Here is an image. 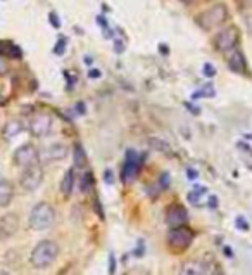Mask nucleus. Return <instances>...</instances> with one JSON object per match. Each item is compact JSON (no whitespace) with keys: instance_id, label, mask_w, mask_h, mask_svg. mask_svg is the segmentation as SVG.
Returning a JSON list of instances; mask_svg holds the SVG:
<instances>
[{"instance_id":"1","label":"nucleus","mask_w":252,"mask_h":275,"mask_svg":"<svg viewBox=\"0 0 252 275\" xmlns=\"http://www.w3.org/2000/svg\"><path fill=\"white\" fill-rule=\"evenodd\" d=\"M59 256V246L57 242L54 241H40L38 244L35 246V249L31 251L30 256V263L35 268H48Z\"/></svg>"},{"instance_id":"2","label":"nucleus","mask_w":252,"mask_h":275,"mask_svg":"<svg viewBox=\"0 0 252 275\" xmlns=\"http://www.w3.org/2000/svg\"><path fill=\"white\" fill-rule=\"evenodd\" d=\"M30 227L33 230H47L54 225L55 211L48 203H38L30 213Z\"/></svg>"},{"instance_id":"3","label":"nucleus","mask_w":252,"mask_h":275,"mask_svg":"<svg viewBox=\"0 0 252 275\" xmlns=\"http://www.w3.org/2000/svg\"><path fill=\"white\" fill-rule=\"evenodd\" d=\"M226 19H228V9H226V6H223V4H218V6H213L202 12L197 18V23L199 26L204 28V30H213V28L221 26Z\"/></svg>"},{"instance_id":"4","label":"nucleus","mask_w":252,"mask_h":275,"mask_svg":"<svg viewBox=\"0 0 252 275\" xmlns=\"http://www.w3.org/2000/svg\"><path fill=\"white\" fill-rule=\"evenodd\" d=\"M240 40V33H238L237 26H226L223 30H219L216 36H214V47L221 54H230L231 50H235Z\"/></svg>"},{"instance_id":"5","label":"nucleus","mask_w":252,"mask_h":275,"mask_svg":"<svg viewBox=\"0 0 252 275\" xmlns=\"http://www.w3.org/2000/svg\"><path fill=\"white\" fill-rule=\"evenodd\" d=\"M42 182H43V168L38 163L24 168L21 177H19V184H21L23 191L26 192H35L42 185Z\"/></svg>"},{"instance_id":"6","label":"nucleus","mask_w":252,"mask_h":275,"mask_svg":"<svg viewBox=\"0 0 252 275\" xmlns=\"http://www.w3.org/2000/svg\"><path fill=\"white\" fill-rule=\"evenodd\" d=\"M194 241V232L188 227H176L169 230L168 236V244L171 246L174 251H183V249L188 248Z\"/></svg>"},{"instance_id":"7","label":"nucleus","mask_w":252,"mask_h":275,"mask_svg":"<svg viewBox=\"0 0 252 275\" xmlns=\"http://www.w3.org/2000/svg\"><path fill=\"white\" fill-rule=\"evenodd\" d=\"M14 163L21 168H28L31 164H36L40 159V154H38V149L35 147L33 144H24L21 147L16 149L14 156H12Z\"/></svg>"},{"instance_id":"8","label":"nucleus","mask_w":252,"mask_h":275,"mask_svg":"<svg viewBox=\"0 0 252 275\" xmlns=\"http://www.w3.org/2000/svg\"><path fill=\"white\" fill-rule=\"evenodd\" d=\"M52 125H54V120H52L50 115L36 113L33 118L30 120V132L35 137H45L52 132Z\"/></svg>"},{"instance_id":"9","label":"nucleus","mask_w":252,"mask_h":275,"mask_svg":"<svg viewBox=\"0 0 252 275\" xmlns=\"http://www.w3.org/2000/svg\"><path fill=\"white\" fill-rule=\"evenodd\" d=\"M40 157L47 163H54V161H60L68 156V145L62 144V142H55V144H50L43 149L42 152H38Z\"/></svg>"},{"instance_id":"10","label":"nucleus","mask_w":252,"mask_h":275,"mask_svg":"<svg viewBox=\"0 0 252 275\" xmlns=\"http://www.w3.org/2000/svg\"><path fill=\"white\" fill-rule=\"evenodd\" d=\"M19 229V216L16 213H7L0 216V239H9Z\"/></svg>"},{"instance_id":"11","label":"nucleus","mask_w":252,"mask_h":275,"mask_svg":"<svg viewBox=\"0 0 252 275\" xmlns=\"http://www.w3.org/2000/svg\"><path fill=\"white\" fill-rule=\"evenodd\" d=\"M186 218V209L183 206H171V208L168 209V213H166V222H168V225L171 229H176V227H183Z\"/></svg>"},{"instance_id":"12","label":"nucleus","mask_w":252,"mask_h":275,"mask_svg":"<svg viewBox=\"0 0 252 275\" xmlns=\"http://www.w3.org/2000/svg\"><path fill=\"white\" fill-rule=\"evenodd\" d=\"M228 66L231 71L235 73H245L247 70V63H245V58H243V54L238 48H235V50L230 52L228 56Z\"/></svg>"},{"instance_id":"13","label":"nucleus","mask_w":252,"mask_h":275,"mask_svg":"<svg viewBox=\"0 0 252 275\" xmlns=\"http://www.w3.org/2000/svg\"><path fill=\"white\" fill-rule=\"evenodd\" d=\"M14 197V187L9 180L0 179V208H7Z\"/></svg>"},{"instance_id":"14","label":"nucleus","mask_w":252,"mask_h":275,"mask_svg":"<svg viewBox=\"0 0 252 275\" xmlns=\"http://www.w3.org/2000/svg\"><path fill=\"white\" fill-rule=\"evenodd\" d=\"M138 172V157L135 154V151H130L128 152V161L124 164V170H123V179L128 182V180H133L135 179Z\"/></svg>"},{"instance_id":"15","label":"nucleus","mask_w":252,"mask_h":275,"mask_svg":"<svg viewBox=\"0 0 252 275\" xmlns=\"http://www.w3.org/2000/svg\"><path fill=\"white\" fill-rule=\"evenodd\" d=\"M75 180H76V175H75V170H68L64 173L62 180H60V192H62L64 197H69L75 191Z\"/></svg>"},{"instance_id":"16","label":"nucleus","mask_w":252,"mask_h":275,"mask_svg":"<svg viewBox=\"0 0 252 275\" xmlns=\"http://www.w3.org/2000/svg\"><path fill=\"white\" fill-rule=\"evenodd\" d=\"M23 123L19 120H11V121H7L6 123V127H4V139H7V140H11V139H14V137H18L19 133L23 132Z\"/></svg>"},{"instance_id":"17","label":"nucleus","mask_w":252,"mask_h":275,"mask_svg":"<svg viewBox=\"0 0 252 275\" xmlns=\"http://www.w3.org/2000/svg\"><path fill=\"white\" fill-rule=\"evenodd\" d=\"M180 275H204V268H202V263L195 260H190L183 263L180 270Z\"/></svg>"},{"instance_id":"18","label":"nucleus","mask_w":252,"mask_h":275,"mask_svg":"<svg viewBox=\"0 0 252 275\" xmlns=\"http://www.w3.org/2000/svg\"><path fill=\"white\" fill-rule=\"evenodd\" d=\"M75 167L76 168H85L87 167V154H85L83 147L80 144L75 145Z\"/></svg>"},{"instance_id":"19","label":"nucleus","mask_w":252,"mask_h":275,"mask_svg":"<svg viewBox=\"0 0 252 275\" xmlns=\"http://www.w3.org/2000/svg\"><path fill=\"white\" fill-rule=\"evenodd\" d=\"M150 144L154 145L156 149H159V151H162V152H166V154H169V147H168V144H164L162 140H159V139H150Z\"/></svg>"},{"instance_id":"20","label":"nucleus","mask_w":252,"mask_h":275,"mask_svg":"<svg viewBox=\"0 0 252 275\" xmlns=\"http://www.w3.org/2000/svg\"><path fill=\"white\" fill-rule=\"evenodd\" d=\"M90 187H92V175L90 173H85L83 180H81V192H88Z\"/></svg>"},{"instance_id":"21","label":"nucleus","mask_w":252,"mask_h":275,"mask_svg":"<svg viewBox=\"0 0 252 275\" xmlns=\"http://www.w3.org/2000/svg\"><path fill=\"white\" fill-rule=\"evenodd\" d=\"M204 75L207 78H213L214 75H216V70H214V66H211V64H206L204 66Z\"/></svg>"},{"instance_id":"22","label":"nucleus","mask_w":252,"mask_h":275,"mask_svg":"<svg viewBox=\"0 0 252 275\" xmlns=\"http://www.w3.org/2000/svg\"><path fill=\"white\" fill-rule=\"evenodd\" d=\"M59 275H75V265H69V266H66V268L62 270Z\"/></svg>"},{"instance_id":"23","label":"nucleus","mask_w":252,"mask_h":275,"mask_svg":"<svg viewBox=\"0 0 252 275\" xmlns=\"http://www.w3.org/2000/svg\"><path fill=\"white\" fill-rule=\"evenodd\" d=\"M64 52V40L60 43H57V47H55V54H62Z\"/></svg>"},{"instance_id":"24","label":"nucleus","mask_w":252,"mask_h":275,"mask_svg":"<svg viewBox=\"0 0 252 275\" xmlns=\"http://www.w3.org/2000/svg\"><path fill=\"white\" fill-rule=\"evenodd\" d=\"M88 76H90V78L95 80V78H99V76H100V71H97V70H92L90 73H88Z\"/></svg>"},{"instance_id":"25","label":"nucleus","mask_w":252,"mask_h":275,"mask_svg":"<svg viewBox=\"0 0 252 275\" xmlns=\"http://www.w3.org/2000/svg\"><path fill=\"white\" fill-rule=\"evenodd\" d=\"M50 19H52V24H54V26L57 28V26H59V21H57V16H55L54 12L50 14Z\"/></svg>"},{"instance_id":"26","label":"nucleus","mask_w":252,"mask_h":275,"mask_svg":"<svg viewBox=\"0 0 252 275\" xmlns=\"http://www.w3.org/2000/svg\"><path fill=\"white\" fill-rule=\"evenodd\" d=\"M213 275H225V273H223V270L219 268L218 265H214V273H213Z\"/></svg>"},{"instance_id":"27","label":"nucleus","mask_w":252,"mask_h":275,"mask_svg":"<svg viewBox=\"0 0 252 275\" xmlns=\"http://www.w3.org/2000/svg\"><path fill=\"white\" fill-rule=\"evenodd\" d=\"M109 273H114V256H112V254H111V270H109Z\"/></svg>"},{"instance_id":"28","label":"nucleus","mask_w":252,"mask_h":275,"mask_svg":"<svg viewBox=\"0 0 252 275\" xmlns=\"http://www.w3.org/2000/svg\"><path fill=\"white\" fill-rule=\"evenodd\" d=\"M6 70H7L6 63H2V61H0V75H4V73H6Z\"/></svg>"},{"instance_id":"29","label":"nucleus","mask_w":252,"mask_h":275,"mask_svg":"<svg viewBox=\"0 0 252 275\" xmlns=\"http://www.w3.org/2000/svg\"><path fill=\"white\" fill-rule=\"evenodd\" d=\"M243 222H245V220H243V218H238V227H242V229H247V225L245 224H243Z\"/></svg>"},{"instance_id":"30","label":"nucleus","mask_w":252,"mask_h":275,"mask_svg":"<svg viewBox=\"0 0 252 275\" xmlns=\"http://www.w3.org/2000/svg\"><path fill=\"white\" fill-rule=\"evenodd\" d=\"M85 64H87V66H88V64H92V59L90 58H85Z\"/></svg>"},{"instance_id":"31","label":"nucleus","mask_w":252,"mask_h":275,"mask_svg":"<svg viewBox=\"0 0 252 275\" xmlns=\"http://www.w3.org/2000/svg\"><path fill=\"white\" fill-rule=\"evenodd\" d=\"M225 254H228V256H231V251H230V248H225Z\"/></svg>"},{"instance_id":"32","label":"nucleus","mask_w":252,"mask_h":275,"mask_svg":"<svg viewBox=\"0 0 252 275\" xmlns=\"http://www.w3.org/2000/svg\"><path fill=\"white\" fill-rule=\"evenodd\" d=\"M0 275H11V273L6 272V270H0Z\"/></svg>"},{"instance_id":"33","label":"nucleus","mask_w":252,"mask_h":275,"mask_svg":"<svg viewBox=\"0 0 252 275\" xmlns=\"http://www.w3.org/2000/svg\"><path fill=\"white\" fill-rule=\"evenodd\" d=\"M181 2H185V4H190V2H192V0H181Z\"/></svg>"}]
</instances>
